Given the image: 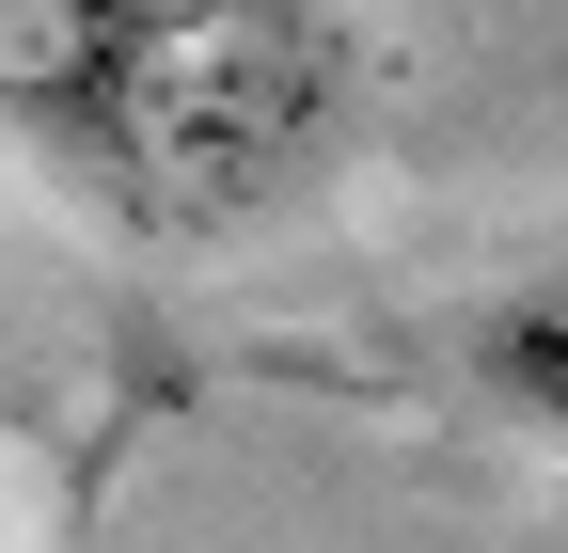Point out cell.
I'll return each mask as SVG.
<instances>
[{
  "label": "cell",
  "instance_id": "cell-1",
  "mask_svg": "<svg viewBox=\"0 0 568 553\" xmlns=\"http://www.w3.org/2000/svg\"><path fill=\"white\" fill-rule=\"evenodd\" d=\"M347 127H364V32L332 0H159L63 159L126 222L222 238L253 205H284Z\"/></svg>",
  "mask_w": 568,
  "mask_h": 553
},
{
  "label": "cell",
  "instance_id": "cell-2",
  "mask_svg": "<svg viewBox=\"0 0 568 553\" xmlns=\"http://www.w3.org/2000/svg\"><path fill=\"white\" fill-rule=\"evenodd\" d=\"M142 17H159V0H0V127L80 143V111L111 95V63H126Z\"/></svg>",
  "mask_w": 568,
  "mask_h": 553
},
{
  "label": "cell",
  "instance_id": "cell-3",
  "mask_svg": "<svg viewBox=\"0 0 568 553\" xmlns=\"http://www.w3.org/2000/svg\"><path fill=\"white\" fill-rule=\"evenodd\" d=\"M474 364L506 411H537V428H568V269H537V285H506L474 316Z\"/></svg>",
  "mask_w": 568,
  "mask_h": 553
}]
</instances>
